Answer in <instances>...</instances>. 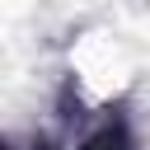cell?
I'll list each match as a JSON object with an SVG mask.
<instances>
[{"instance_id":"obj_1","label":"cell","mask_w":150,"mask_h":150,"mask_svg":"<svg viewBox=\"0 0 150 150\" xmlns=\"http://www.w3.org/2000/svg\"><path fill=\"white\" fill-rule=\"evenodd\" d=\"M75 150H136V145H131V136H127V127L117 117H103V122H94V127L80 131Z\"/></svg>"}]
</instances>
